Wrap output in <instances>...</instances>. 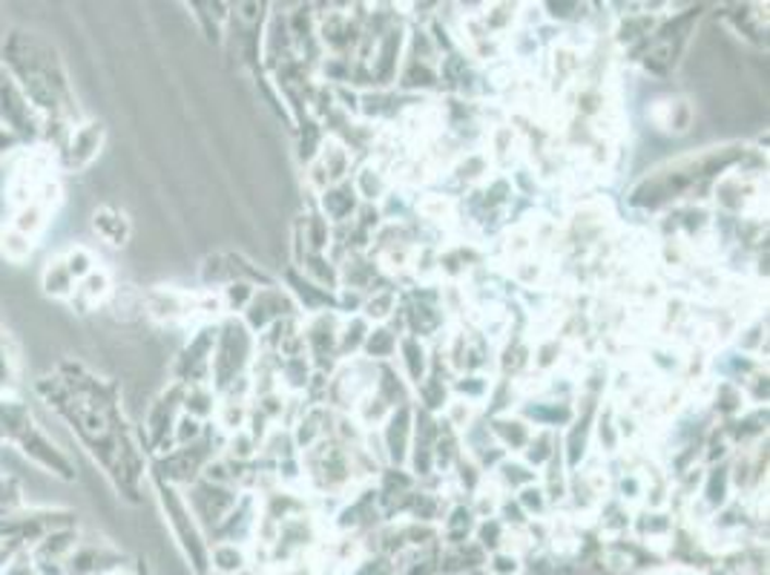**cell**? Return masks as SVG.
I'll use <instances>...</instances> for the list:
<instances>
[{
	"label": "cell",
	"mask_w": 770,
	"mask_h": 575,
	"mask_svg": "<svg viewBox=\"0 0 770 575\" xmlns=\"http://www.w3.org/2000/svg\"><path fill=\"white\" fill-rule=\"evenodd\" d=\"M0 250L9 262H24L33 248H29V240L24 233H0Z\"/></svg>",
	"instance_id": "obj_1"
}]
</instances>
